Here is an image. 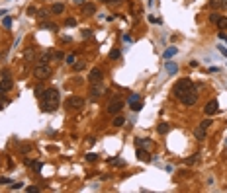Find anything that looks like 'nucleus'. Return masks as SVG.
I'll return each instance as SVG.
<instances>
[{"instance_id":"14","label":"nucleus","mask_w":227,"mask_h":193,"mask_svg":"<svg viewBox=\"0 0 227 193\" xmlns=\"http://www.w3.org/2000/svg\"><path fill=\"white\" fill-rule=\"evenodd\" d=\"M151 145H153V142L149 141V139H135V146H137V148H147V150H149Z\"/></svg>"},{"instance_id":"18","label":"nucleus","mask_w":227,"mask_h":193,"mask_svg":"<svg viewBox=\"0 0 227 193\" xmlns=\"http://www.w3.org/2000/svg\"><path fill=\"white\" fill-rule=\"evenodd\" d=\"M157 131H159L161 135H167L168 131H170V125H168V123H164V121H161L159 125H157Z\"/></svg>"},{"instance_id":"22","label":"nucleus","mask_w":227,"mask_h":193,"mask_svg":"<svg viewBox=\"0 0 227 193\" xmlns=\"http://www.w3.org/2000/svg\"><path fill=\"white\" fill-rule=\"evenodd\" d=\"M84 67H86V63H84V61H78V63L73 64V70H75V72H80Z\"/></svg>"},{"instance_id":"17","label":"nucleus","mask_w":227,"mask_h":193,"mask_svg":"<svg viewBox=\"0 0 227 193\" xmlns=\"http://www.w3.org/2000/svg\"><path fill=\"white\" fill-rule=\"evenodd\" d=\"M176 53H178V49H176V47H168L167 51L163 53V59H164V61H168V59H172Z\"/></svg>"},{"instance_id":"26","label":"nucleus","mask_w":227,"mask_h":193,"mask_svg":"<svg viewBox=\"0 0 227 193\" xmlns=\"http://www.w3.org/2000/svg\"><path fill=\"white\" fill-rule=\"evenodd\" d=\"M139 100H141V98H139V94H131V96L127 98V104H129V105H131V104H137Z\"/></svg>"},{"instance_id":"41","label":"nucleus","mask_w":227,"mask_h":193,"mask_svg":"<svg viewBox=\"0 0 227 193\" xmlns=\"http://www.w3.org/2000/svg\"><path fill=\"white\" fill-rule=\"evenodd\" d=\"M217 37H219L221 41H223V43H227V35L223 33V31H219V33H217Z\"/></svg>"},{"instance_id":"38","label":"nucleus","mask_w":227,"mask_h":193,"mask_svg":"<svg viewBox=\"0 0 227 193\" xmlns=\"http://www.w3.org/2000/svg\"><path fill=\"white\" fill-rule=\"evenodd\" d=\"M55 59H57V61H63V59H65V53H63V51H55Z\"/></svg>"},{"instance_id":"34","label":"nucleus","mask_w":227,"mask_h":193,"mask_svg":"<svg viewBox=\"0 0 227 193\" xmlns=\"http://www.w3.org/2000/svg\"><path fill=\"white\" fill-rule=\"evenodd\" d=\"M28 16H37V8L35 6H28Z\"/></svg>"},{"instance_id":"25","label":"nucleus","mask_w":227,"mask_h":193,"mask_svg":"<svg viewBox=\"0 0 227 193\" xmlns=\"http://www.w3.org/2000/svg\"><path fill=\"white\" fill-rule=\"evenodd\" d=\"M49 14H51V12H49V10H47V8H41V10H37V18H39V20H43V18H47V16H49Z\"/></svg>"},{"instance_id":"16","label":"nucleus","mask_w":227,"mask_h":193,"mask_svg":"<svg viewBox=\"0 0 227 193\" xmlns=\"http://www.w3.org/2000/svg\"><path fill=\"white\" fill-rule=\"evenodd\" d=\"M194 135H196V139H198V141H204V139H206V135H208V129H204V127H200V125H198V127H196V131H194Z\"/></svg>"},{"instance_id":"33","label":"nucleus","mask_w":227,"mask_h":193,"mask_svg":"<svg viewBox=\"0 0 227 193\" xmlns=\"http://www.w3.org/2000/svg\"><path fill=\"white\" fill-rule=\"evenodd\" d=\"M212 123H213V121H212V119L208 117V119H204V121L200 123V127H204V129H209V125H212Z\"/></svg>"},{"instance_id":"45","label":"nucleus","mask_w":227,"mask_h":193,"mask_svg":"<svg viewBox=\"0 0 227 193\" xmlns=\"http://www.w3.org/2000/svg\"><path fill=\"white\" fill-rule=\"evenodd\" d=\"M31 148H34V146H31V145H24V146H22V150H24V152H30Z\"/></svg>"},{"instance_id":"7","label":"nucleus","mask_w":227,"mask_h":193,"mask_svg":"<svg viewBox=\"0 0 227 193\" xmlns=\"http://www.w3.org/2000/svg\"><path fill=\"white\" fill-rule=\"evenodd\" d=\"M102 78H104V72H102L100 68H92V70H90V74H88L90 84H100Z\"/></svg>"},{"instance_id":"50","label":"nucleus","mask_w":227,"mask_h":193,"mask_svg":"<svg viewBox=\"0 0 227 193\" xmlns=\"http://www.w3.org/2000/svg\"><path fill=\"white\" fill-rule=\"evenodd\" d=\"M75 4H84V0H75Z\"/></svg>"},{"instance_id":"24","label":"nucleus","mask_w":227,"mask_h":193,"mask_svg":"<svg viewBox=\"0 0 227 193\" xmlns=\"http://www.w3.org/2000/svg\"><path fill=\"white\" fill-rule=\"evenodd\" d=\"M221 4H223V0H209V8H212V10L221 8Z\"/></svg>"},{"instance_id":"5","label":"nucleus","mask_w":227,"mask_h":193,"mask_svg":"<svg viewBox=\"0 0 227 193\" xmlns=\"http://www.w3.org/2000/svg\"><path fill=\"white\" fill-rule=\"evenodd\" d=\"M123 107V101L119 100V98H115V100H110V104L106 105V111L110 113V115H118L119 111H122Z\"/></svg>"},{"instance_id":"21","label":"nucleus","mask_w":227,"mask_h":193,"mask_svg":"<svg viewBox=\"0 0 227 193\" xmlns=\"http://www.w3.org/2000/svg\"><path fill=\"white\" fill-rule=\"evenodd\" d=\"M41 30H49V31H57V23H53V22H43V23H41Z\"/></svg>"},{"instance_id":"28","label":"nucleus","mask_w":227,"mask_h":193,"mask_svg":"<svg viewBox=\"0 0 227 193\" xmlns=\"http://www.w3.org/2000/svg\"><path fill=\"white\" fill-rule=\"evenodd\" d=\"M184 162H186V166H194V164L198 162V156H196V154H194V156H188Z\"/></svg>"},{"instance_id":"40","label":"nucleus","mask_w":227,"mask_h":193,"mask_svg":"<svg viewBox=\"0 0 227 193\" xmlns=\"http://www.w3.org/2000/svg\"><path fill=\"white\" fill-rule=\"evenodd\" d=\"M2 98H4V96H0V109H4V107H6L8 104H10V101H8V100H2Z\"/></svg>"},{"instance_id":"27","label":"nucleus","mask_w":227,"mask_h":193,"mask_svg":"<svg viewBox=\"0 0 227 193\" xmlns=\"http://www.w3.org/2000/svg\"><path fill=\"white\" fill-rule=\"evenodd\" d=\"M219 18H221V14H217V12H212V14H209V22L212 23H217Z\"/></svg>"},{"instance_id":"3","label":"nucleus","mask_w":227,"mask_h":193,"mask_svg":"<svg viewBox=\"0 0 227 193\" xmlns=\"http://www.w3.org/2000/svg\"><path fill=\"white\" fill-rule=\"evenodd\" d=\"M86 105V100L82 96H69L67 101H65V107L71 109V111H78V109H82Z\"/></svg>"},{"instance_id":"15","label":"nucleus","mask_w":227,"mask_h":193,"mask_svg":"<svg viewBox=\"0 0 227 193\" xmlns=\"http://www.w3.org/2000/svg\"><path fill=\"white\" fill-rule=\"evenodd\" d=\"M49 12H51V14H55V16L63 14V12H65V4H61V2H55V4L51 6V10H49Z\"/></svg>"},{"instance_id":"12","label":"nucleus","mask_w":227,"mask_h":193,"mask_svg":"<svg viewBox=\"0 0 227 193\" xmlns=\"http://www.w3.org/2000/svg\"><path fill=\"white\" fill-rule=\"evenodd\" d=\"M137 160L141 162H151V154L147 148H137Z\"/></svg>"},{"instance_id":"8","label":"nucleus","mask_w":227,"mask_h":193,"mask_svg":"<svg viewBox=\"0 0 227 193\" xmlns=\"http://www.w3.org/2000/svg\"><path fill=\"white\" fill-rule=\"evenodd\" d=\"M55 59V51H51V49H47V51H43L39 55V59H37V64H49V61H53Z\"/></svg>"},{"instance_id":"42","label":"nucleus","mask_w":227,"mask_h":193,"mask_svg":"<svg viewBox=\"0 0 227 193\" xmlns=\"http://www.w3.org/2000/svg\"><path fill=\"white\" fill-rule=\"evenodd\" d=\"M26 191H28V193H35V191H39V187H35V185H30Z\"/></svg>"},{"instance_id":"48","label":"nucleus","mask_w":227,"mask_h":193,"mask_svg":"<svg viewBox=\"0 0 227 193\" xmlns=\"http://www.w3.org/2000/svg\"><path fill=\"white\" fill-rule=\"evenodd\" d=\"M4 183H10V179L8 178H0V185H4Z\"/></svg>"},{"instance_id":"46","label":"nucleus","mask_w":227,"mask_h":193,"mask_svg":"<svg viewBox=\"0 0 227 193\" xmlns=\"http://www.w3.org/2000/svg\"><path fill=\"white\" fill-rule=\"evenodd\" d=\"M123 41H125V43H131V41H133V37H131V35H123Z\"/></svg>"},{"instance_id":"49","label":"nucleus","mask_w":227,"mask_h":193,"mask_svg":"<svg viewBox=\"0 0 227 193\" xmlns=\"http://www.w3.org/2000/svg\"><path fill=\"white\" fill-rule=\"evenodd\" d=\"M221 8H223V10H227V0H223V4H221Z\"/></svg>"},{"instance_id":"32","label":"nucleus","mask_w":227,"mask_h":193,"mask_svg":"<svg viewBox=\"0 0 227 193\" xmlns=\"http://www.w3.org/2000/svg\"><path fill=\"white\" fill-rule=\"evenodd\" d=\"M119 55H122V53H119V49H112V51H110V59H119Z\"/></svg>"},{"instance_id":"23","label":"nucleus","mask_w":227,"mask_h":193,"mask_svg":"<svg viewBox=\"0 0 227 193\" xmlns=\"http://www.w3.org/2000/svg\"><path fill=\"white\" fill-rule=\"evenodd\" d=\"M65 61H67V64H71V67H73V64L76 63V55H75V53H71V55H65Z\"/></svg>"},{"instance_id":"47","label":"nucleus","mask_w":227,"mask_h":193,"mask_svg":"<svg viewBox=\"0 0 227 193\" xmlns=\"http://www.w3.org/2000/svg\"><path fill=\"white\" fill-rule=\"evenodd\" d=\"M0 74H2V78H10V70H8V68H6V70H2V72H0Z\"/></svg>"},{"instance_id":"9","label":"nucleus","mask_w":227,"mask_h":193,"mask_svg":"<svg viewBox=\"0 0 227 193\" xmlns=\"http://www.w3.org/2000/svg\"><path fill=\"white\" fill-rule=\"evenodd\" d=\"M12 86H14L12 76H10V78H2V82H0V96H4L8 90H12Z\"/></svg>"},{"instance_id":"4","label":"nucleus","mask_w":227,"mask_h":193,"mask_svg":"<svg viewBox=\"0 0 227 193\" xmlns=\"http://www.w3.org/2000/svg\"><path fill=\"white\" fill-rule=\"evenodd\" d=\"M53 74V68L49 67V64H35L34 68V76L37 78V80H47L49 76Z\"/></svg>"},{"instance_id":"29","label":"nucleus","mask_w":227,"mask_h":193,"mask_svg":"<svg viewBox=\"0 0 227 193\" xmlns=\"http://www.w3.org/2000/svg\"><path fill=\"white\" fill-rule=\"evenodd\" d=\"M217 27H219V30H227V18H223V16H221L219 22H217Z\"/></svg>"},{"instance_id":"11","label":"nucleus","mask_w":227,"mask_h":193,"mask_svg":"<svg viewBox=\"0 0 227 193\" xmlns=\"http://www.w3.org/2000/svg\"><path fill=\"white\" fill-rule=\"evenodd\" d=\"M164 70H167L170 76H174L176 72H178V64L172 63V61H167V63H164Z\"/></svg>"},{"instance_id":"35","label":"nucleus","mask_w":227,"mask_h":193,"mask_svg":"<svg viewBox=\"0 0 227 193\" xmlns=\"http://www.w3.org/2000/svg\"><path fill=\"white\" fill-rule=\"evenodd\" d=\"M34 94H35V98H41V96H43V88H41V86H35Z\"/></svg>"},{"instance_id":"39","label":"nucleus","mask_w":227,"mask_h":193,"mask_svg":"<svg viewBox=\"0 0 227 193\" xmlns=\"http://www.w3.org/2000/svg\"><path fill=\"white\" fill-rule=\"evenodd\" d=\"M22 187H24V183H12L10 189H12V191H16V189H22Z\"/></svg>"},{"instance_id":"1","label":"nucleus","mask_w":227,"mask_h":193,"mask_svg":"<svg viewBox=\"0 0 227 193\" xmlns=\"http://www.w3.org/2000/svg\"><path fill=\"white\" fill-rule=\"evenodd\" d=\"M59 101H61V94L57 88L43 90V96H41V107H43V111H55L59 107Z\"/></svg>"},{"instance_id":"31","label":"nucleus","mask_w":227,"mask_h":193,"mask_svg":"<svg viewBox=\"0 0 227 193\" xmlns=\"http://www.w3.org/2000/svg\"><path fill=\"white\" fill-rule=\"evenodd\" d=\"M2 23H4V27H8V30H10V27H12V18H10V16H4Z\"/></svg>"},{"instance_id":"20","label":"nucleus","mask_w":227,"mask_h":193,"mask_svg":"<svg viewBox=\"0 0 227 193\" xmlns=\"http://www.w3.org/2000/svg\"><path fill=\"white\" fill-rule=\"evenodd\" d=\"M123 123H125V117H123V115H119V113H118V115H115V117H114V121H112V125H114V127H122V125H123Z\"/></svg>"},{"instance_id":"10","label":"nucleus","mask_w":227,"mask_h":193,"mask_svg":"<svg viewBox=\"0 0 227 193\" xmlns=\"http://www.w3.org/2000/svg\"><path fill=\"white\" fill-rule=\"evenodd\" d=\"M217 107H219L217 100H212V101H208V104H206V107H204V113H206V115H213V113L217 111Z\"/></svg>"},{"instance_id":"2","label":"nucleus","mask_w":227,"mask_h":193,"mask_svg":"<svg viewBox=\"0 0 227 193\" xmlns=\"http://www.w3.org/2000/svg\"><path fill=\"white\" fill-rule=\"evenodd\" d=\"M190 90H194V82L190 80V78H180L178 82L174 84V88H172V94H174V98H182L186 92H190Z\"/></svg>"},{"instance_id":"36","label":"nucleus","mask_w":227,"mask_h":193,"mask_svg":"<svg viewBox=\"0 0 227 193\" xmlns=\"http://www.w3.org/2000/svg\"><path fill=\"white\" fill-rule=\"evenodd\" d=\"M82 37H84V39L92 37V30H82Z\"/></svg>"},{"instance_id":"30","label":"nucleus","mask_w":227,"mask_h":193,"mask_svg":"<svg viewBox=\"0 0 227 193\" xmlns=\"http://www.w3.org/2000/svg\"><path fill=\"white\" fill-rule=\"evenodd\" d=\"M98 160V154L96 152H88L86 154V162H96Z\"/></svg>"},{"instance_id":"6","label":"nucleus","mask_w":227,"mask_h":193,"mask_svg":"<svg viewBox=\"0 0 227 193\" xmlns=\"http://www.w3.org/2000/svg\"><path fill=\"white\" fill-rule=\"evenodd\" d=\"M180 101H182L186 107H192V105H196V101H198V92H196V90H190V92H186L182 98H180Z\"/></svg>"},{"instance_id":"44","label":"nucleus","mask_w":227,"mask_h":193,"mask_svg":"<svg viewBox=\"0 0 227 193\" xmlns=\"http://www.w3.org/2000/svg\"><path fill=\"white\" fill-rule=\"evenodd\" d=\"M217 49H219V53H221V55H223V57H227V49L223 47V45H219V47H217Z\"/></svg>"},{"instance_id":"37","label":"nucleus","mask_w":227,"mask_h":193,"mask_svg":"<svg viewBox=\"0 0 227 193\" xmlns=\"http://www.w3.org/2000/svg\"><path fill=\"white\" fill-rule=\"evenodd\" d=\"M129 107H131V109H133V111H139V109H141V107H143V105H141V101H137V104H131V105H129Z\"/></svg>"},{"instance_id":"51","label":"nucleus","mask_w":227,"mask_h":193,"mask_svg":"<svg viewBox=\"0 0 227 193\" xmlns=\"http://www.w3.org/2000/svg\"><path fill=\"white\" fill-rule=\"evenodd\" d=\"M102 2H114V0H102Z\"/></svg>"},{"instance_id":"43","label":"nucleus","mask_w":227,"mask_h":193,"mask_svg":"<svg viewBox=\"0 0 227 193\" xmlns=\"http://www.w3.org/2000/svg\"><path fill=\"white\" fill-rule=\"evenodd\" d=\"M67 26H71V27L76 26V20H75V18H69V20H67Z\"/></svg>"},{"instance_id":"19","label":"nucleus","mask_w":227,"mask_h":193,"mask_svg":"<svg viewBox=\"0 0 227 193\" xmlns=\"http://www.w3.org/2000/svg\"><path fill=\"white\" fill-rule=\"evenodd\" d=\"M94 12H96V6H94V4H84V6H82V14L92 16Z\"/></svg>"},{"instance_id":"13","label":"nucleus","mask_w":227,"mask_h":193,"mask_svg":"<svg viewBox=\"0 0 227 193\" xmlns=\"http://www.w3.org/2000/svg\"><path fill=\"white\" fill-rule=\"evenodd\" d=\"M102 94H104V88H102L100 84H92L90 86V96L92 98H100Z\"/></svg>"}]
</instances>
